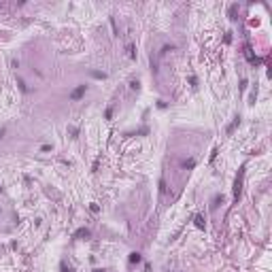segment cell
<instances>
[{
	"label": "cell",
	"mask_w": 272,
	"mask_h": 272,
	"mask_svg": "<svg viewBox=\"0 0 272 272\" xmlns=\"http://www.w3.org/2000/svg\"><path fill=\"white\" fill-rule=\"evenodd\" d=\"M130 261L132 264H138L140 261V253H130Z\"/></svg>",
	"instance_id": "5b68a950"
},
{
	"label": "cell",
	"mask_w": 272,
	"mask_h": 272,
	"mask_svg": "<svg viewBox=\"0 0 272 272\" xmlns=\"http://www.w3.org/2000/svg\"><path fill=\"white\" fill-rule=\"evenodd\" d=\"M194 223H196V228H200V230H204V225H206L202 215H196V217H194Z\"/></svg>",
	"instance_id": "277c9868"
},
{
	"label": "cell",
	"mask_w": 272,
	"mask_h": 272,
	"mask_svg": "<svg viewBox=\"0 0 272 272\" xmlns=\"http://www.w3.org/2000/svg\"><path fill=\"white\" fill-rule=\"evenodd\" d=\"M238 123H240V119H238V117H236V119H234V121H232V123H230V126H228V132H234V128H236V126H238Z\"/></svg>",
	"instance_id": "8992f818"
},
{
	"label": "cell",
	"mask_w": 272,
	"mask_h": 272,
	"mask_svg": "<svg viewBox=\"0 0 272 272\" xmlns=\"http://www.w3.org/2000/svg\"><path fill=\"white\" fill-rule=\"evenodd\" d=\"M94 77H96V79H104L107 74H104V72H94Z\"/></svg>",
	"instance_id": "9c48e42d"
},
{
	"label": "cell",
	"mask_w": 272,
	"mask_h": 272,
	"mask_svg": "<svg viewBox=\"0 0 272 272\" xmlns=\"http://www.w3.org/2000/svg\"><path fill=\"white\" fill-rule=\"evenodd\" d=\"M83 236H85V238L89 236V230H87V228H81V230H77V232L72 234V238H83Z\"/></svg>",
	"instance_id": "3957f363"
},
{
	"label": "cell",
	"mask_w": 272,
	"mask_h": 272,
	"mask_svg": "<svg viewBox=\"0 0 272 272\" xmlns=\"http://www.w3.org/2000/svg\"><path fill=\"white\" fill-rule=\"evenodd\" d=\"M219 202H223V196H215V204H213V208H215V206H219Z\"/></svg>",
	"instance_id": "ba28073f"
},
{
	"label": "cell",
	"mask_w": 272,
	"mask_h": 272,
	"mask_svg": "<svg viewBox=\"0 0 272 272\" xmlns=\"http://www.w3.org/2000/svg\"><path fill=\"white\" fill-rule=\"evenodd\" d=\"M94 272H104V270H100V268H98V270H94Z\"/></svg>",
	"instance_id": "8fae6325"
},
{
	"label": "cell",
	"mask_w": 272,
	"mask_h": 272,
	"mask_svg": "<svg viewBox=\"0 0 272 272\" xmlns=\"http://www.w3.org/2000/svg\"><path fill=\"white\" fill-rule=\"evenodd\" d=\"M244 168H240V172H238V176H236V183H234V200H238L240 198V189H242V172Z\"/></svg>",
	"instance_id": "6da1fadb"
},
{
	"label": "cell",
	"mask_w": 272,
	"mask_h": 272,
	"mask_svg": "<svg viewBox=\"0 0 272 272\" xmlns=\"http://www.w3.org/2000/svg\"><path fill=\"white\" fill-rule=\"evenodd\" d=\"M83 94H85V85H79V87L74 89V92L70 94V98H72V100H79V98H81Z\"/></svg>",
	"instance_id": "7a4b0ae2"
},
{
	"label": "cell",
	"mask_w": 272,
	"mask_h": 272,
	"mask_svg": "<svg viewBox=\"0 0 272 272\" xmlns=\"http://www.w3.org/2000/svg\"><path fill=\"white\" fill-rule=\"evenodd\" d=\"M2 134H5V130H0V138H2Z\"/></svg>",
	"instance_id": "30bf717a"
},
{
	"label": "cell",
	"mask_w": 272,
	"mask_h": 272,
	"mask_svg": "<svg viewBox=\"0 0 272 272\" xmlns=\"http://www.w3.org/2000/svg\"><path fill=\"white\" fill-rule=\"evenodd\" d=\"M183 166H185V168H194V166H196V162H194V159H189V162H183Z\"/></svg>",
	"instance_id": "52a82bcc"
}]
</instances>
